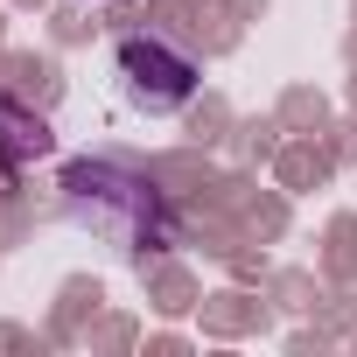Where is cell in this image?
I'll list each match as a JSON object with an SVG mask.
<instances>
[{
    "label": "cell",
    "mask_w": 357,
    "mask_h": 357,
    "mask_svg": "<svg viewBox=\"0 0 357 357\" xmlns=\"http://www.w3.org/2000/svg\"><path fill=\"white\" fill-rule=\"evenodd\" d=\"M112 63H119V84H126V98H133L140 112H175V105H190V91H197V77H204L183 50H168L161 36H126Z\"/></svg>",
    "instance_id": "cell-1"
}]
</instances>
